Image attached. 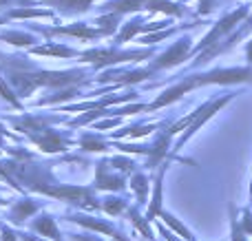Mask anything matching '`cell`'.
Here are the masks:
<instances>
[{
    "label": "cell",
    "mask_w": 252,
    "mask_h": 241,
    "mask_svg": "<svg viewBox=\"0 0 252 241\" xmlns=\"http://www.w3.org/2000/svg\"><path fill=\"white\" fill-rule=\"evenodd\" d=\"M35 228H38L40 233H44L47 237H51V239H60V233H58V228H56V224H53L51 217H42V219L35 224Z\"/></svg>",
    "instance_id": "5bb4252c"
},
{
    "label": "cell",
    "mask_w": 252,
    "mask_h": 241,
    "mask_svg": "<svg viewBox=\"0 0 252 241\" xmlns=\"http://www.w3.org/2000/svg\"><path fill=\"white\" fill-rule=\"evenodd\" d=\"M244 230H246L248 235H252V215H250L248 211L244 212Z\"/></svg>",
    "instance_id": "4dcf8cb0"
},
{
    "label": "cell",
    "mask_w": 252,
    "mask_h": 241,
    "mask_svg": "<svg viewBox=\"0 0 252 241\" xmlns=\"http://www.w3.org/2000/svg\"><path fill=\"white\" fill-rule=\"evenodd\" d=\"M122 184H124V181L120 180V177H111V175H106L104 164H100V168H97V188L118 190V188H122Z\"/></svg>",
    "instance_id": "9c48e42d"
},
{
    "label": "cell",
    "mask_w": 252,
    "mask_h": 241,
    "mask_svg": "<svg viewBox=\"0 0 252 241\" xmlns=\"http://www.w3.org/2000/svg\"><path fill=\"white\" fill-rule=\"evenodd\" d=\"M44 2L53 4V7H60L64 11H84L89 9L95 0H44Z\"/></svg>",
    "instance_id": "ba28073f"
},
{
    "label": "cell",
    "mask_w": 252,
    "mask_h": 241,
    "mask_svg": "<svg viewBox=\"0 0 252 241\" xmlns=\"http://www.w3.org/2000/svg\"><path fill=\"white\" fill-rule=\"evenodd\" d=\"M82 146H84L87 151H104V149H106L104 142L97 140V137H91V135L84 137V140H82Z\"/></svg>",
    "instance_id": "603a6c76"
},
{
    "label": "cell",
    "mask_w": 252,
    "mask_h": 241,
    "mask_svg": "<svg viewBox=\"0 0 252 241\" xmlns=\"http://www.w3.org/2000/svg\"><path fill=\"white\" fill-rule=\"evenodd\" d=\"M53 33H69V35H78V38H95L102 31L89 29L87 25H75V27H60V29H53Z\"/></svg>",
    "instance_id": "30bf717a"
},
{
    "label": "cell",
    "mask_w": 252,
    "mask_h": 241,
    "mask_svg": "<svg viewBox=\"0 0 252 241\" xmlns=\"http://www.w3.org/2000/svg\"><path fill=\"white\" fill-rule=\"evenodd\" d=\"M195 87H199V82H197V78H188V80H184V82H179L177 87H173V89H168V91L164 93L161 97H157L155 102H153L151 106H146V109H159V106H166V104H170V102H175L177 97H182L184 93H188L190 89H195Z\"/></svg>",
    "instance_id": "5b68a950"
},
{
    "label": "cell",
    "mask_w": 252,
    "mask_h": 241,
    "mask_svg": "<svg viewBox=\"0 0 252 241\" xmlns=\"http://www.w3.org/2000/svg\"><path fill=\"white\" fill-rule=\"evenodd\" d=\"M4 2H7V0H0V4H4Z\"/></svg>",
    "instance_id": "8d00e7d4"
},
{
    "label": "cell",
    "mask_w": 252,
    "mask_h": 241,
    "mask_svg": "<svg viewBox=\"0 0 252 241\" xmlns=\"http://www.w3.org/2000/svg\"><path fill=\"white\" fill-rule=\"evenodd\" d=\"M246 16H248V9H246V7H241V9H237V11L228 13V16L223 18L221 22H217V25L213 27V31H210V33L206 35L204 40H201L199 49H201V47H213L215 42H219V38H223V35H226L230 29H235V27L239 25V22L244 20Z\"/></svg>",
    "instance_id": "3957f363"
},
{
    "label": "cell",
    "mask_w": 252,
    "mask_h": 241,
    "mask_svg": "<svg viewBox=\"0 0 252 241\" xmlns=\"http://www.w3.org/2000/svg\"><path fill=\"white\" fill-rule=\"evenodd\" d=\"M213 2H215V0H201V4H199V13H208L210 9H213Z\"/></svg>",
    "instance_id": "1f68e13d"
},
{
    "label": "cell",
    "mask_w": 252,
    "mask_h": 241,
    "mask_svg": "<svg viewBox=\"0 0 252 241\" xmlns=\"http://www.w3.org/2000/svg\"><path fill=\"white\" fill-rule=\"evenodd\" d=\"M197 82L201 84H237V82H252V69H217L210 73L197 75Z\"/></svg>",
    "instance_id": "6da1fadb"
},
{
    "label": "cell",
    "mask_w": 252,
    "mask_h": 241,
    "mask_svg": "<svg viewBox=\"0 0 252 241\" xmlns=\"http://www.w3.org/2000/svg\"><path fill=\"white\" fill-rule=\"evenodd\" d=\"M133 221H135V226H137V228H139V230H142V233H144V235H146V237H151V228H148V226H146V224H144V221H142V219H139V217H137V215H135V212H133Z\"/></svg>",
    "instance_id": "83f0119b"
},
{
    "label": "cell",
    "mask_w": 252,
    "mask_h": 241,
    "mask_svg": "<svg viewBox=\"0 0 252 241\" xmlns=\"http://www.w3.org/2000/svg\"><path fill=\"white\" fill-rule=\"evenodd\" d=\"M35 208H38V206H35L33 202H22V204H18V206H16L13 217H16V221H22V219H27L29 215H33Z\"/></svg>",
    "instance_id": "2e32d148"
},
{
    "label": "cell",
    "mask_w": 252,
    "mask_h": 241,
    "mask_svg": "<svg viewBox=\"0 0 252 241\" xmlns=\"http://www.w3.org/2000/svg\"><path fill=\"white\" fill-rule=\"evenodd\" d=\"M33 16H49L47 11H38V9H16L9 13V18H33Z\"/></svg>",
    "instance_id": "7402d4cb"
},
{
    "label": "cell",
    "mask_w": 252,
    "mask_h": 241,
    "mask_svg": "<svg viewBox=\"0 0 252 241\" xmlns=\"http://www.w3.org/2000/svg\"><path fill=\"white\" fill-rule=\"evenodd\" d=\"M246 56H248V60L252 62V42H248V49H246Z\"/></svg>",
    "instance_id": "836d02e7"
},
{
    "label": "cell",
    "mask_w": 252,
    "mask_h": 241,
    "mask_svg": "<svg viewBox=\"0 0 252 241\" xmlns=\"http://www.w3.org/2000/svg\"><path fill=\"white\" fill-rule=\"evenodd\" d=\"M118 20H120V13H111V16H104L100 18V27H102V33H113L115 27H118Z\"/></svg>",
    "instance_id": "ffe728a7"
},
{
    "label": "cell",
    "mask_w": 252,
    "mask_h": 241,
    "mask_svg": "<svg viewBox=\"0 0 252 241\" xmlns=\"http://www.w3.org/2000/svg\"><path fill=\"white\" fill-rule=\"evenodd\" d=\"M2 40L9 44H16V47H25V44L33 42V38L27 33H2Z\"/></svg>",
    "instance_id": "ac0fdd59"
},
{
    "label": "cell",
    "mask_w": 252,
    "mask_h": 241,
    "mask_svg": "<svg viewBox=\"0 0 252 241\" xmlns=\"http://www.w3.org/2000/svg\"><path fill=\"white\" fill-rule=\"evenodd\" d=\"M35 56H60V58H71L73 51L66 47H56V44H49V47H38L33 49Z\"/></svg>",
    "instance_id": "7c38bea8"
},
{
    "label": "cell",
    "mask_w": 252,
    "mask_h": 241,
    "mask_svg": "<svg viewBox=\"0 0 252 241\" xmlns=\"http://www.w3.org/2000/svg\"><path fill=\"white\" fill-rule=\"evenodd\" d=\"M151 51H128V53H120V51H111V49H95V51L84 53V60L95 62L97 66L102 64H115V62H126V60H139V58H148Z\"/></svg>",
    "instance_id": "7a4b0ae2"
},
{
    "label": "cell",
    "mask_w": 252,
    "mask_h": 241,
    "mask_svg": "<svg viewBox=\"0 0 252 241\" xmlns=\"http://www.w3.org/2000/svg\"><path fill=\"white\" fill-rule=\"evenodd\" d=\"M104 211L111 212V215H118V212L124 211V202L122 199H109V202H104Z\"/></svg>",
    "instance_id": "cb8c5ba5"
},
{
    "label": "cell",
    "mask_w": 252,
    "mask_h": 241,
    "mask_svg": "<svg viewBox=\"0 0 252 241\" xmlns=\"http://www.w3.org/2000/svg\"><path fill=\"white\" fill-rule=\"evenodd\" d=\"M40 190H44V193L51 195V197H60V199H66V202H73V204H84V199L89 197V190L78 188V186H58V188H40Z\"/></svg>",
    "instance_id": "8992f818"
},
{
    "label": "cell",
    "mask_w": 252,
    "mask_h": 241,
    "mask_svg": "<svg viewBox=\"0 0 252 241\" xmlns=\"http://www.w3.org/2000/svg\"><path fill=\"white\" fill-rule=\"evenodd\" d=\"M4 241H16V239H13V235L9 233V230H4Z\"/></svg>",
    "instance_id": "e575fe53"
},
{
    "label": "cell",
    "mask_w": 252,
    "mask_h": 241,
    "mask_svg": "<svg viewBox=\"0 0 252 241\" xmlns=\"http://www.w3.org/2000/svg\"><path fill=\"white\" fill-rule=\"evenodd\" d=\"M0 93H2V97H4V100H9V102H11V104H16V106H18V97L13 95V91L7 87V84H4V80H2V78H0Z\"/></svg>",
    "instance_id": "484cf974"
},
{
    "label": "cell",
    "mask_w": 252,
    "mask_h": 241,
    "mask_svg": "<svg viewBox=\"0 0 252 241\" xmlns=\"http://www.w3.org/2000/svg\"><path fill=\"white\" fill-rule=\"evenodd\" d=\"M33 140L38 142L40 149L49 151V153H58V151L64 149V140H62L58 133H53V131H44V135H35Z\"/></svg>",
    "instance_id": "52a82bcc"
},
{
    "label": "cell",
    "mask_w": 252,
    "mask_h": 241,
    "mask_svg": "<svg viewBox=\"0 0 252 241\" xmlns=\"http://www.w3.org/2000/svg\"><path fill=\"white\" fill-rule=\"evenodd\" d=\"M232 241H246V237H244V230L239 228V226L232 221Z\"/></svg>",
    "instance_id": "f1b7e54d"
},
{
    "label": "cell",
    "mask_w": 252,
    "mask_h": 241,
    "mask_svg": "<svg viewBox=\"0 0 252 241\" xmlns=\"http://www.w3.org/2000/svg\"><path fill=\"white\" fill-rule=\"evenodd\" d=\"M118 124V120H109V122H102V124H97L100 128H111V126H115Z\"/></svg>",
    "instance_id": "d6a6232c"
},
{
    "label": "cell",
    "mask_w": 252,
    "mask_h": 241,
    "mask_svg": "<svg viewBox=\"0 0 252 241\" xmlns=\"http://www.w3.org/2000/svg\"><path fill=\"white\" fill-rule=\"evenodd\" d=\"M133 188L137 190V195L142 199L146 197V177H144V175H135L133 177Z\"/></svg>",
    "instance_id": "d4e9b609"
},
{
    "label": "cell",
    "mask_w": 252,
    "mask_h": 241,
    "mask_svg": "<svg viewBox=\"0 0 252 241\" xmlns=\"http://www.w3.org/2000/svg\"><path fill=\"white\" fill-rule=\"evenodd\" d=\"M159 212H161V177L157 180V188H155V197H153V204H151V211H148V219H153Z\"/></svg>",
    "instance_id": "d6986e66"
},
{
    "label": "cell",
    "mask_w": 252,
    "mask_h": 241,
    "mask_svg": "<svg viewBox=\"0 0 252 241\" xmlns=\"http://www.w3.org/2000/svg\"><path fill=\"white\" fill-rule=\"evenodd\" d=\"M82 241H93V239H82Z\"/></svg>",
    "instance_id": "74e56055"
},
{
    "label": "cell",
    "mask_w": 252,
    "mask_h": 241,
    "mask_svg": "<svg viewBox=\"0 0 252 241\" xmlns=\"http://www.w3.org/2000/svg\"><path fill=\"white\" fill-rule=\"evenodd\" d=\"M146 4V0H113L109 2V9L113 13H126V11H137Z\"/></svg>",
    "instance_id": "8fae6325"
},
{
    "label": "cell",
    "mask_w": 252,
    "mask_h": 241,
    "mask_svg": "<svg viewBox=\"0 0 252 241\" xmlns=\"http://www.w3.org/2000/svg\"><path fill=\"white\" fill-rule=\"evenodd\" d=\"M73 221H78V224L87 226V228L100 230V233H106V235H113V228H111L109 224H104V221H93V219H87V217H73Z\"/></svg>",
    "instance_id": "9a60e30c"
},
{
    "label": "cell",
    "mask_w": 252,
    "mask_h": 241,
    "mask_svg": "<svg viewBox=\"0 0 252 241\" xmlns=\"http://www.w3.org/2000/svg\"><path fill=\"white\" fill-rule=\"evenodd\" d=\"M166 35H170V31H159V33H153V35H146V38H144V42H157V40L166 38Z\"/></svg>",
    "instance_id": "f546056e"
},
{
    "label": "cell",
    "mask_w": 252,
    "mask_h": 241,
    "mask_svg": "<svg viewBox=\"0 0 252 241\" xmlns=\"http://www.w3.org/2000/svg\"><path fill=\"white\" fill-rule=\"evenodd\" d=\"M139 31H144V25H139V22H128V25L124 27V31L120 33V42H126V40H130L135 33H139Z\"/></svg>",
    "instance_id": "44dd1931"
},
{
    "label": "cell",
    "mask_w": 252,
    "mask_h": 241,
    "mask_svg": "<svg viewBox=\"0 0 252 241\" xmlns=\"http://www.w3.org/2000/svg\"><path fill=\"white\" fill-rule=\"evenodd\" d=\"M146 9H153V11H164V13H175L177 16L179 9L175 7L173 2H168V0H146V4H144Z\"/></svg>",
    "instance_id": "4fadbf2b"
},
{
    "label": "cell",
    "mask_w": 252,
    "mask_h": 241,
    "mask_svg": "<svg viewBox=\"0 0 252 241\" xmlns=\"http://www.w3.org/2000/svg\"><path fill=\"white\" fill-rule=\"evenodd\" d=\"M25 241H40V239H33V237H25Z\"/></svg>",
    "instance_id": "d590c367"
},
{
    "label": "cell",
    "mask_w": 252,
    "mask_h": 241,
    "mask_svg": "<svg viewBox=\"0 0 252 241\" xmlns=\"http://www.w3.org/2000/svg\"><path fill=\"white\" fill-rule=\"evenodd\" d=\"M188 51H190V40L184 38V40H179V42H175L173 47H170L168 51H166L164 56L155 62V66H157V69H161V66L179 64V62H184V58L188 56Z\"/></svg>",
    "instance_id": "277c9868"
},
{
    "label": "cell",
    "mask_w": 252,
    "mask_h": 241,
    "mask_svg": "<svg viewBox=\"0 0 252 241\" xmlns=\"http://www.w3.org/2000/svg\"><path fill=\"white\" fill-rule=\"evenodd\" d=\"M159 215H161V219H164V221H166V224H168V226H170V228H173V230H177V233H179V235H182V237H184V239H192V235H190V233H188V230H186V228H184V224H179V221H177V219H175V217H173V215H168V212H159Z\"/></svg>",
    "instance_id": "e0dca14e"
},
{
    "label": "cell",
    "mask_w": 252,
    "mask_h": 241,
    "mask_svg": "<svg viewBox=\"0 0 252 241\" xmlns=\"http://www.w3.org/2000/svg\"><path fill=\"white\" fill-rule=\"evenodd\" d=\"M113 166L115 168H122V171H130V168H133V162H128V159H122V157H115L113 159Z\"/></svg>",
    "instance_id": "4316f807"
}]
</instances>
